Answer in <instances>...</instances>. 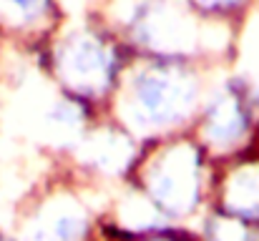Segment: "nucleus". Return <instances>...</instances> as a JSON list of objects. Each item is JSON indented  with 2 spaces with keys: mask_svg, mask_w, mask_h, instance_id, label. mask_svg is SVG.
Here are the masks:
<instances>
[{
  "mask_svg": "<svg viewBox=\"0 0 259 241\" xmlns=\"http://www.w3.org/2000/svg\"><path fill=\"white\" fill-rule=\"evenodd\" d=\"M196 98V83L166 66H151L131 80V103L149 123L179 118Z\"/></svg>",
  "mask_w": 259,
  "mask_h": 241,
  "instance_id": "nucleus-1",
  "label": "nucleus"
},
{
  "mask_svg": "<svg viewBox=\"0 0 259 241\" xmlns=\"http://www.w3.org/2000/svg\"><path fill=\"white\" fill-rule=\"evenodd\" d=\"M61 73L81 93H103L116 76V56L98 38H71L61 56Z\"/></svg>",
  "mask_w": 259,
  "mask_h": 241,
  "instance_id": "nucleus-2",
  "label": "nucleus"
},
{
  "mask_svg": "<svg viewBox=\"0 0 259 241\" xmlns=\"http://www.w3.org/2000/svg\"><path fill=\"white\" fill-rule=\"evenodd\" d=\"M249 126V98L239 88H229L214 98L209 108V133L217 141H234Z\"/></svg>",
  "mask_w": 259,
  "mask_h": 241,
  "instance_id": "nucleus-3",
  "label": "nucleus"
},
{
  "mask_svg": "<svg viewBox=\"0 0 259 241\" xmlns=\"http://www.w3.org/2000/svg\"><path fill=\"white\" fill-rule=\"evenodd\" d=\"M48 3L51 0H0V18H5V23L28 25L46 15Z\"/></svg>",
  "mask_w": 259,
  "mask_h": 241,
  "instance_id": "nucleus-4",
  "label": "nucleus"
},
{
  "mask_svg": "<svg viewBox=\"0 0 259 241\" xmlns=\"http://www.w3.org/2000/svg\"><path fill=\"white\" fill-rule=\"evenodd\" d=\"M194 3H199L201 8H206V10H217V13H229V10H237L242 3H247V0H194Z\"/></svg>",
  "mask_w": 259,
  "mask_h": 241,
  "instance_id": "nucleus-5",
  "label": "nucleus"
}]
</instances>
